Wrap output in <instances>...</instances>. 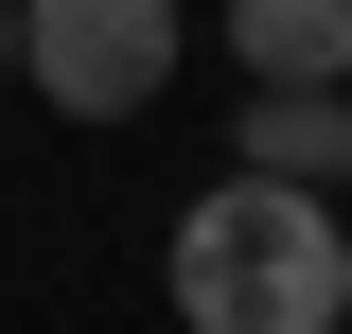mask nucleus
Returning a JSON list of instances; mask_svg holds the SVG:
<instances>
[{"label": "nucleus", "instance_id": "f257e3e1", "mask_svg": "<svg viewBox=\"0 0 352 334\" xmlns=\"http://www.w3.org/2000/svg\"><path fill=\"white\" fill-rule=\"evenodd\" d=\"M159 282H176V334H352V229L300 176H212L176 211Z\"/></svg>", "mask_w": 352, "mask_h": 334}, {"label": "nucleus", "instance_id": "f03ea898", "mask_svg": "<svg viewBox=\"0 0 352 334\" xmlns=\"http://www.w3.org/2000/svg\"><path fill=\"white\" fill-rule=\"evenodd\" d=\"M18 71L53 124H141L176 88V0H18Z\"/></svg>", "mask_w": 352, "mask_h": 334}, {"label": "nucleus", "instance_id": "7ed1b4c3", "mask_svg": "<svg viewBox=\"0 0 352 334\" xmlns=\"http://www.w3.org/2000/svg\"><path fill=\"white\" fill-rule=\"evenodd\" d=\"M229 176L335 194V176H352V106H335V88H247V106H229Z\"/></svg>", "mask_w": 352, "mask_h": 334}, {"label": "nucleus", "instance_id": "20e7f679", "mask_svg": "<svg viewBox=\"0 0 352 334\" xmlns=\"http://www.w3.org/2000/svg\"><path fill=\"white\" fill-rule=\"evenodd\" d=\"M229 71L247 88H352V0H229Z\"/></svg>", "mask_w": 352, "mask_h": 334}, {"label": "nucleus", "instance_id": "39448f33", "mask_svg": "<svg viewBox=\"0 0 352 334\" xmlns=\"http://www.w3.org/2000/svg\"><path fill=\"white\" fill-rule=\"evenodd\" d=\"M0 71H18V0H0Z\"/></svg>", "mask_w": 352, "mask_h": 334}]
</instances>
